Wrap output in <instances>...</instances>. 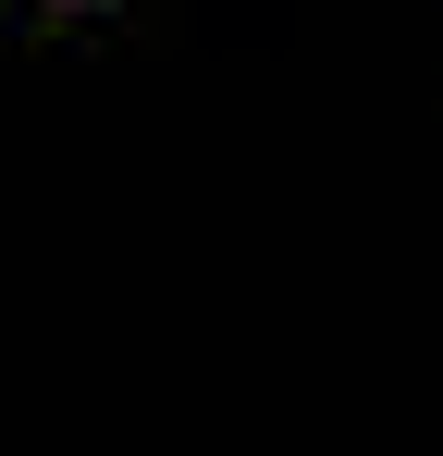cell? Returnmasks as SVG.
Masks as SVG:
<instances>
[]
</instances>
